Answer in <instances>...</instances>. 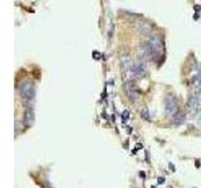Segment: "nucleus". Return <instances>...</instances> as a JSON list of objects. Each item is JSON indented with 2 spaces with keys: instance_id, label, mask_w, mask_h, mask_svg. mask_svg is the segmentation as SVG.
<instances>
[{
  "instance_id": "1",
  "label": "nucleus",
  "mask_w": 201,
  "mask_h": 188,
  "mask_svg": "<svg viewBox=\"0 0 201 188\" xmlns=\"http://www.w3.org/2000/svg\"><path fill=\"white\" fill-rule=\"evenodd\" d=\"M19 92H20V95L23 97V99L33 100L34 97H35V85L32 82L24 80L19 84Z\"/></svg>"
},
{
  "instance_id": "2",
  "label": "nucleus",
  "mask_w": 201,
  "mask_h": 188,
  "mask_svg": "<svg viewBox=\"0 0 201 188\" xmlns=\"http://www.w3.org/2000/svg\"><path fill=\"white\" fill-rule=\"evenodd\" d=\"M147 43L152 46V49L156 51V54L162 51V40H161V37L158 34H150Z\"/></svg>"
},
{
  "instance_id": "3",
  "label": "nucleus",
  "mask_w": 201,
  "mask_h": 188,
  "mask_svg": "<svg viewBox=\"0 0 201 188\" xmlns=\"http://www.w3.org/2000/svg\"><path fill=\"white\" fill-rule=\"evenodd\" d=\"M176 108H177L176 99H175L172 95H168V97L165 99V113L168 115L173 114V113L176 112Z\"/></svg>"
},
{
  "instance_id": "4",
  "label": "nucleus",
  "mask_w": 201,
  "mask_h": 188,
  "mask_svg": "<svg viewBox=\"0 0 201 188\" xmlns=\"http://www.w3.org/2000/svg\"><path fill=\"white\" fill-rule=\"evenodd\" d=\"M139 54H141L143 59H151L156 54V51L152 49V46L148 43H145V44H142L139 46Z\"/></svg>"
},
{
  "instance_id": "5",
  "label": "nucleus",
  "mask_w": 201,
  "mask_h": 188,
  "mask_svg": "<svg viewBox=\"0 0 201 188\" xmlns=\"http://www.w3.org/2000/svg\"><path fill=\"white\" fill-rule=\"evenodd\" d=\"M124 92H126V94L128 95V98H129L131 100H136V99L138 98V90L136 89V87H134L133 83L126 82V84H124Z\"/></svg>"
},
{
  "instance_id": "6",
  "label": "nucleus",
  "mask_w": 201,
  "mask_h": 188,
  "mask_svg": "<svg viewBox=\"0 0 201 188\" xmlns=\"http://www.w3.org/2000/svg\"><path fill=\"white\" fill-rule=\"evenodd\" d=\"M131 73L133 74L134 77H143L146 74V68L145 65H143V63L141 62H136L132 64V67H131Z\"/></svg>"
},
{
  "instance_id": "7",
  "label": "nucleus",
  "mask_w": 201,
  "mask_h": 188,
  "mask_svg": "<svg viewBox=\"0 0 201 188\" xmlns=\"http://www.w3.org/2000/svg\"><path fill=\"white\" fill-rule=\"evenodd\" d=\"M199 104H200V102L197 100V98H196V95H191L189 98V100H187V109H189V112L195 114L199 109Z\"/></svg>"
},
{
  "instance_id": "8",
  "label": "nucleus",
  "mask_w": 201,
  "mask_h": 188,
  "mask_svg": "<svg viewBox=\"0 0 201 188\" xmlns=\"http://www.w3.org/2000/svg\"><path fill=\"white\" fill-rule=\"evenodd\" d=\"M185 120H186V115L183 112H178V113L172 115V123L176 124V125H181Z\"/></svg>"
},
{
  "instance_id": "9",
  "label": "nucleus",
  "mask_w": 201,
  "mask_h": 188,
  "mask_svg": "<svg viewBox=\"0 0 201 188\" xmlns=\"http://www.w3.org/2000/svg\"><path fill=\"white\" fill-rule=\"evenodd\" d=\"M24 122H25V124H27L28 127L33 125V123H34V112H33V109H27V110H25Z\"/></svg>"
},
{
  "instance_id": "10",
  "label": "nucleus",
  "mask_w": 201,
  "mask_h": 188,
  "mask_svg": "<svg viewBox=\"0 0 201 188\" xmlns=\"http://www.w3.org/2000/svg\"><path fill=\"white\" fill-rule=\"evenodd\" d=\"M132 64H133V63L131 62V59L128 58L127 55H122V56H121V65L123 67L124 70H128V69L131 70V67H132Z\"/></svg>"
},
{
  "instance_id": "11",
  "label": "nucleus",
  "mask_w": 201,
  "mask_h": 188,
  "mask_svg": "<svg viewBox=\"0 0 201 188\" xmlns=\"http://www.w3.org/2000/svg\"><path fill=\"white\" fill-rule=\"evenodd\" d=\"M141 115H142V118L143 119H150V117H148V112H147V109H142V112H141Z\"/></svg>"
},
{
  "instance_id": "12",
  "label": "nucleus",
  "mask_w": 201,
  "mask_h": 188,
  "mask_svg": "<svg viewBox=\"0 0 201 188\" xmlns=\"http://www.w3.org/2000/svg\"><path fill=\"white\" fill-rule=\"evenodd\" d=\"M196 122H197V124L201 127V112H200V114H199V117H197V119H196Z\"/></svg>"
}]
</instances>
